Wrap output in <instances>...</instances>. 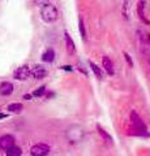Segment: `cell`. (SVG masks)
Returning <instances> with one entry per match:
<instances>
[{"mask_svg":"<svg viewBox=\"0 0 150 156\" xmlns=\"http://www.w3.org/2000/svg\"><path fill=\"white\" fill-rule=\"evenodd\" d=\"M45 92H46V86H41L39 89L33 92V95H34V96H42Z\"/></svg>","mask_w":150,"mask_h":156,"instance_id":"cell-18","label":"cell"},{"mask_svg":"<svg viewBox=\"0 0 150 156\" xmlns=\"http://www.w3.org/2000/svg\"><path fill=\"white\" fill-rule=\"evenodd\" d=\"M79 29H80V33H81V37L84 41H86V33H85V25H84V18L80 17L79 20Z\"/></svg>","mask_w":150,"mask_h":156,"instance_id":"cell-17","label":"cell"},{"mask_svg":"<svg viewBox=\"0 0 150 156\" xmlns=\"http://www.w3.org/2000/svg\"><path fill=\"white\" fill-rule=\"evenodd\" d=\"M30 74L35 78V80H42L47 76V70L43 68L42 65H35L33 69L30 70Z\"/></svg>","mask_w":150,"mask_h":156,"instance_id":"cell-7","label":"cell"},{"mask_svg":"<svg viewBox=\"0 0 150 156\" xmlns=\"http://www.w3.org/2000/svg\"><path fill=\"white\" fill-rule=\"evenodd\" d=\"M30 98H31V95H24V99L25 100H30Z\"/></svg>","mask_w":150,"mask_h":156,"instance_id":"cell-22","label":"cell"},{"mask_svg":"<svg viewBox=\"0 0 150 156\" xmlns=\"http://www.w3.org/2000/svg\"><path fill=\"white\" fill-rule=\"evenodd\" d=\"M89 65H90V69L94 72V74H95V77L98 78V80H103V72H102V69L95 64V62H93V61H90L89 62Z\"/></svg>","mask_w":150,"mask_h":156,"instance_id":"cell-13","label":"cell"},{"mask_svg":"<svg viewBox=\"0 0 150 156\" xmlns=\"http://www.w3.org/2000/svg\"><path fill=\"white\" fill-rule=\"evenodd\" d=\"M14 146V138L12 135H3V136H0V150H3V151H7L8 148H11Z\"/></svg>","mask_w":150,"mask_h":156,"instance_id":"cell-6","label":"cell"},{"mask_svg":"<svg viewBox=\"0 0 150 156\" xmlns=\"http://www.w3.org/2000/svg\"><path fill=\"white\" fill-rule=\"evenodd\" d=\"M5 155L7 156H21L22 155V151L20 147H17V146H13V147L8 148L5 151Z\"/></svg>","mask_w":150,"mask_h":156,"instance_id":"cell-15","label":"cell"},{"mask_svg":"<svg viewBox=\"0 0 150 156\" xmlns=\"http://www.w3.org/2000/svg\"><path fill=\"white\" fill-rule=\"evenodd\" d=\"M24 109V107L21 103H13V104H9L8 105V111L9 112H13V113H20V112Z\"/></svg>","mask_w":150,"mask_h":156,"instance_id":"cell-16","label":"cell"},{"mask_svg":"<svg viewBox=\"0 0 150 156\" xmlns=\"http://www.w3.org/2000/svg\"><path fill=\"white\" fill-rule=\"evenodd\" d=\"M137 12H138V17L141 21H144L145 23H149V21L145 17V12H144V0H140L138 2V7H137Z\"/></svg>","mask_w":150,"mask_h":156,"instance_id":"cell-14","label":"cell"},{"mask_svg":"<svg viewBox=\"0 0 150 156\" xmlns=\"http://www.w3.org/2000/svg\"><path fill=\"white\" fill-rule=\"evenodd\" d=\"M29 76H30V68L27 65H22L20 68H17V70L13 74V77L18 81H25L29 78Z\"/></svg>","mask_w":150,"mask_h":156,"instance_id":"cell-5","label":"cell"},{"mask_svg":"<svg viewBox=\"0 0 150 156\" xmlns=\"http://www.w3.org/2000/svg\"><path fill=\"white\" fill-rule=\"evenodd\" d=\"M42 60L45 62H52L55 60V52L52 48H48V50L42 55Z\"/></svg>","mask_w":150,"mask_h":156,"instance_id":"cell-11","label":"cell"},{"mask_svg":"<svg viewBox=\"0 0 150 156\" xmlns=\"http://www.w3.org/2000/svg\"><path fill=\"white\" fill-rule=\"evenodd\" d=\"M48 154H50V146L46 143H38L30 148L31 156H47Z\"/></svg>","mask_w":150,"mask_h":156,"instance_id":"cell-4","label":"cell"},{"mask_svg":"<svg viewBox=\"0 0 150 156\" xmlns=\"http://www.w3.org/2000/svg\"><path fill=\"white\" fill-rule=\"evenodd\" d=\"M4 117H7V115H4V113H0V119H4Z\"/></svg>","mask_w":150,"mask_h":156,"instance_id":"cell-23","label":"cell"},{"mask_svg":"<svg viewBox=\"0 0 150 156\" xmlns=\"http://www.w3.org/2000/svg\"><path fill=\"white\" fill-rule=\"evenodd\" d=\"M67 136H68V139L71 140V142H77V140L82 139L84 131H82V129L80 128V126L73 125V126H71V128H68V130H67Z\"/></svg>","mask_w":150,"mask_h":156,"instance_id":"cell-3","label":"cell"},{"mask_svg":"<svg viewBox=\"0 0 150 156\" xmlns=\"http://www.w3.org/2000/svg\"><path fill=\"white\" fill-rule=\"evenodd\" d=\"M124 56H125V60H127L128 65H129V66H132V65H133V61H132V58H130V56L128 55L127 52H124Z\"/></svg>","mask_w":150,"mask_h":156,"instance_id":"cell-20","label":"cell"},{"mask_svg":"<svg viewBox=\"0 0 150 156\" xmlns=\"http://www.w3.org/2000/svg\"><path fill=\"white\" fill-rule=\"evenodd\" d=\"M57 16H59V13H57V9L55 5H52V4H46V5L41 7V17L45 22L47 23H51V22H55L57 20Z\"/></svg>","mask_w":150,"mask_h":156,"instance_id":"cell-1","label":"cell"},{"mask_svg":"<svg viewBox=\"0 0 150 156\" xmlns=\"http://www.w3.org/2000/svg\"><path fill=\"white\" fill-rule=\"evenodd\" d=\"M102 66H103V69H104V72L107 73V74L112 76L114 73H115V69H114V64H112V61H111L107 56H103V58H102Z\"/></svg>","mask_w":150,"mask_h":156,"instance_id":"cell-8","label":"cell"},{"mask_svg":"<svg viewBox=\"0 0 150 156\" xmlns=\"http://www.w3.org/2000/svg\"><path fill=\"white\" fill-rule=\"evenodd\" d=\"M130 121H132V125L134 126V129L138 130L140 133H144V134H148V128L146 125H145V122L141 120V117H140L136 112L132 111L130 112Z\"/></svg>","mask_w":150,"mask_h":156,"instance_id":"cell-2","label":"cell"},{"mask_svg":"<svg viewBox=\"0 0 150 156\" xmlns=\"http://www.w3.org/2000/svg\"><path fill=\"white\" fill-rule=\"evenodd\" d=\"M13 92V85L11 82H3L2 85H0V94L3 96H8L11 95Z\"/></svg>","mask_w":150,"mask_h":156,"instance_id":"cell-10","label":"cell"},{"mask_svg":"<svg viewBox=\"0 0 150 156\" xmlns=\"http://www.w3.org/2000/svg\"><path fill=\"white\" fill-rule=\"evenodd\" d=\"M37 5H39V7H43V5H46V4L50 3V0H34Z\"/></svg>","mask_w":150,"mask_h":156,"instance_id":"cell-19","label":"cell"},{"mask_svg":"<svg viewBox=\"0 0 150 156\" xmlns=\"http://www.w3.org/2000/svg\"><path fill=\"white\" fill-rule=\"evenodd\" d=\"M127 4H128V0H124V5H123V16L125 17V18H127L128 16H127Z\"/></svg>","mask_w":150,"mask_h":156,"instance_id":"cell-21","label":"cell"},{"mask_svg":"<svg viewBox=\"0 0 150 156\" xmlns=\"http://www.w3.org/2000/svg\"><path fill=\"white\" fill-rule=\"evenodd\" d=\"M64 37H65V44H67V51H68L69 55H73V53L76 52V46H75V42H73V39L71 38V35L68 33H65L64 34Z\"/></svg>","mask_w":150,"mask_h":156,"instance_id":"cell-9","label":"cell"},{"mask_svg":"<svg viewBox=\"0 0 150 156\" xmlns=\"http://www.w3.org/2000/svg\"><path fill=\"white\" fill-rule=\"evenodd\" d=\"M97 130H98V134L103 138V140H106L107 143H111V144H112V140H114V139H112V136H111L103 128H101V126L98 125V126H97Z\"/></svg>","mask_w":150,"mask_h":156,"instance_id":"cell-12","label":"cell"}]
</instances>
